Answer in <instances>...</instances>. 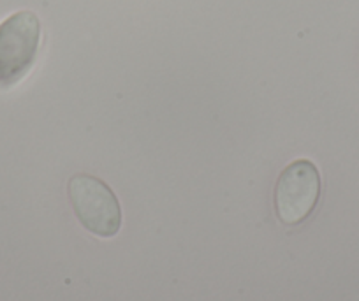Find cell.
<instances>
[{
	"label": "cell",
	"mask_w": 359,
	"mask_h": 301,
	"mask_svg": "<svg viewBox=\"0 0 359 301\" xmlns=\"http://www.w3.org/2000/svg\"><path fill=\"white\" fill-rule=\"evenodd\" d=\"M41 22L32 11H20L0 23V88L18 85L36 64Z\"/></svg>",
	"instance_id": "6da1fadb"
},
{
	"label": "cell",
	"mask_w": 359,
	"mask_h": 301,
	"mask_svg": "<svg viewBox=\"0 0 359 301\" xmlns=\"http://www.w3.org/2000/svg\"><path fill=\"white\" fill-rule=\"evenodd\" d=\"M69 197L81 226L101 238H113L122 227V208L102 180L74 175L69 180Z\"/></svg>",
	"instance_id": "7a4b0ae2"
},
{
	"label": "cell",
	"mask_w": 359,
	"mask_h": 301,
	"mask_svg": "<svg viewBox=\"0 0 359 301\" xmlns=\"http://www.w3.org/2000/svg\"><path fill=\"white\" fill-rule=\"evenodd\" d=\"M319 196V169L312 161L299 159L278 176L275 185V212L285 226H298L313 212Z\"/></svg>",
	"instance_id": "3957f363"
}]
</instances>
